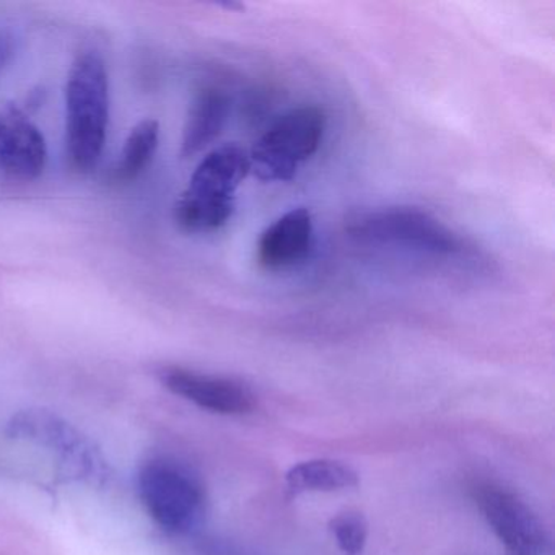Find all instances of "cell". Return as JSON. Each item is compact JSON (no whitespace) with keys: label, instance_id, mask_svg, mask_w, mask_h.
Listing matches in <instances>:
<instances>
[{"label":"cell","instance_id":"6da1fadb","mask_svg":"<svg viewBox=\"0 0 555 555\" xmlns=\"http://www.w3.org/2000/svg\"><path fill=\"white\" fill-rule=\"evenodd\" d=\"M108 125V69L96 51H83L70 66L66 82L67 155L80 173L99 165Z\"/></svg>","mask_w":555,"mask_h":555},{"label":"cell","instance_id":"7a4b0ae2","mask_svg":"<svg viewBox=\"0 0 555 555\" xmlns=\"http://www.w3.org/2000/svg\"><path fill=\"white\" fill-rule=\"evenodd\" d=\"M249 173L248 152L240 145L210 152L175 204L178 225L190 233H209L225 225L235 210L236 191Z\"/></svg>","mask_w":555,"mask_h":555},{"label":"cell","instance_id":"3957f363","mask_svg":"<svg viewBox=\"0 0 555 555\" xmlns=\"http://www.w3.org/2000/svg\"><path fill=\"white\" fill-rule=\"evenodd\" d=\"M138 492L149 516L170 534L194 531L206 515L199 476L177 457L149 456L139 466Z\"/></svg>","mask_w":555,"mask_h":555},{"label":"cell","instance_id":"277c9868","mask_svg":"<svg viewBox=\"0 0 555 555\" xmlns=\"http://www.w3.org/2000/svg\"><path fill=\"white\" fill-rule=\"evenodd\" d=\"M347 233L370 245L395 246L434 256L463 255V240L437 217L417 207H378L349 217Z\"/></svg>","mask_w":555,"mask_h":555},{"label":"cell","instance_id":"5b68a950","mask_svg":"<svg viewBox=\"0 0 555 555\" xmlns=\"http://www.w3.org/2000/svg\"><path fill=\"white\" fill-rule=\"evenodd\" d=\"M326 116L317 106L291 109L278 119L249 152V168L266 183L294 180L298 168L317 154Z\"/></svg>","mask_w":555,"mask_h":555},{"label":"cell","instance_id":"8992f818","mask_svg":"<svg viewBox=\"0 0 555 555\" xmlns=\"http://www.w3.org/2000/svg\"><path fill=\"white\" fill-rule=\"evenodd\" d=\"M9 435L47 448L57 460L64 476L92 486L108 482L109 469L99 448L76 427L53 412L31 409L15 415L9 424Z\"/></svg>","mask_w":555,"mask_h":555},{"label":"cell","instance_id":"52a82bcc","mask_svg":"<svg viewBox=\"0 0 555 555\" xmlns=\"http://www.w3.org/2000/svg\"><path fill=\"white\" fill-rule=\"evenodd\" d=\"M476 502L483 518L509 554H544L547 547L544 525L518 495L499 487H480Z\"/></svg>","mask_w":555,"mask_h":555},{"label":"cell","instance_id":"ba28073f","mask_svg":"<svg viewBox=\"0 0 555 555\" xmlns=\"http://www.w3.org/2000/svg\"><path fill=\"white\" fill-rule=\"evenodd\" d=\"M157 378L168 391L214 414L243 415L255 408L251 392L223 376L168 365L157 370Z\"/></svg>","mask_w":555,"mask_h":555},{"label":"cell","instance_id":"9c48e42d","mask_svg":"<svg viewBox=\"0 0 555 555\" xmlns=\"http://www.w3.org/2000/svg\"><path fill=\"white\" fill-rule=\"evenodd\" d=\"M48 145L43 132L17 105L0 108V173L31 181L43 175Z\"/></svg>","mask_w":555,"mask_h":555},{"label":"cell","instance_id":"30bf717a","mask_svg":"<svg viewBox=\"0 0 555 555\" xmlns=\"http://www.w3.org/2000/svg\"><path fill=\"white\" fill-rule=\"evenodd\" d=\"M313 243V219L310 210L298 207L275 220L258 242L259 266L268 271L294 268L307 258Z\"/></svg>","mask_w":555,"mask_h":555},{"label":"cell","instance_id":"8fae6325","mask_svg":"<svg viewBox=\"0 0 555 555\" xmlns=\"http://www.w3.org/2000/svg\"><path fill=\"white\" fill-rule=\"evenodd\" d=\"M232 102L223 90L204 87L196 93L188 112L181 139V155L190 158L209 147L229 121Z\"/></svg>","mask_w":555,"mask_h":555},{"label":"cell","instance_id":"7c38bea8","mask_svg":"<svg viewBox=\"0 0 555 555\" xmlns=\"http://www.w3.org/2000/svg\"><path fill=\"white\" fill-rule=\"evenodd\" d=\"M285 480L294 492H333L356 487L359 474L340 461L311 460L292 467Z\"/></svg>","mask_w":555,"mask_h":555},{"label":"cell","instance_id":"4fadbf2b","mask_svg":"<svg viewBox=\"0 0 555 555\" xmlns=\"http://www.w3.org/2000/svg\"><path fill=\"white\" fill-rule=\"evenodd\" d=\"M160 142V125L155 119H144L135 125L126 138L113 177L121 183L138 180L154 160Z\"/></svg>","mask_w":555,"mask_h":555},{"label":"cell","instance_id":"5bb4252c","mask_svg":"<svg viewBox=\"0 0 555 555\" xmlns=\"http://www.w3.org/2000/svg\"><path fill=\"white\" fill-rule=\"evenodd\" d=\"M331 532L346 555H360L369 538V522L359 512H346L331 519Z\"/></svg>","mask_w":555,"mask_h":555},{"label":"cell","instance_id":"9a60e30c","mask_svg":"<svg viewBox=\"0 0 555 555\" xmlns=\"http://www.w3.org/2000/svg\"><path fill=\"white\" fill-rule=\"evenodd\" d=\"M14 54V37L11 31L0 28V74L4 73Z\"/></svg>","mask_w":555,"mask_h":555}]
</instances>
